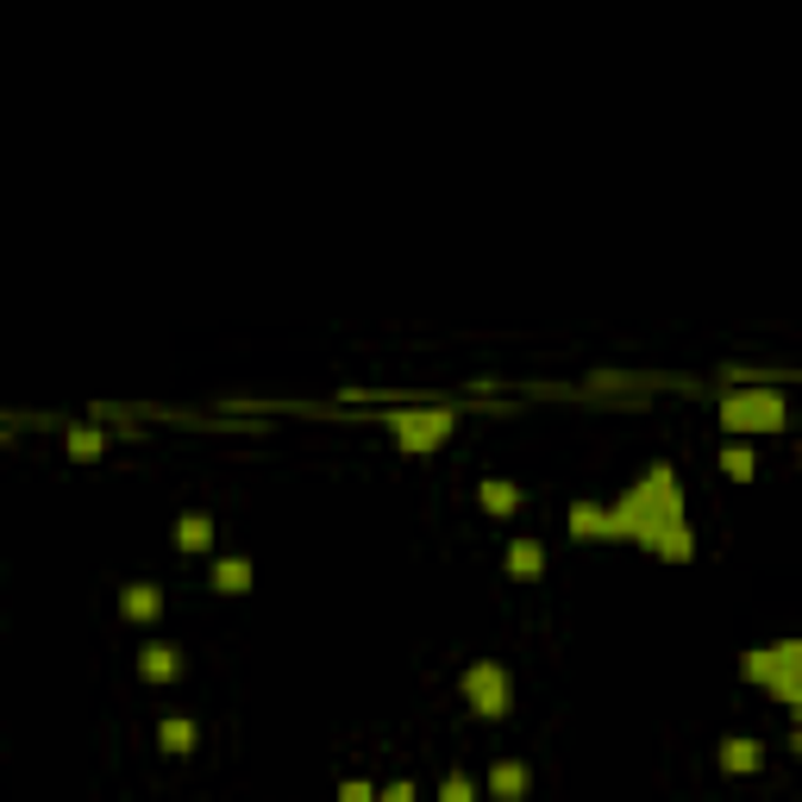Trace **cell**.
<instances>
[{
	"label": "cell",
	"instance_id": "cell-1",
	"mask_svg": "<svg viewBox=\"0 0 802 802\" xmlns=\"http://www.w3.org/2000/svg\"><path fill=\"white\" fill-rule=\"evenodd\" d=\"M677 526H683V489H677V471L671 464H652V471L608 508L602 539H633V546L658 551L665 546V533H677Z\"/></svg>",
	"mask_w": 802,
	"mask_h": 802
},
{
	"label": "cell",
	"instance_id": "cell-2",
	"mask_svg": "<svg viewBox=\"0 0 802 802\" xmlns=\"http://www.w3.org/2000/svg\"><path fill=\"white\" fill-rule=\"evenodd\" d=\"M790 421V408L777 389H733L721 396V426L733 439H746V433H777V426Z\"/></svg>",
	"mask_w": 802,
	"mask_h": 802
},
{
	"label": "cell",
	"instance_id": "cell-3",
	"mask_svg": "<svg viewBox=\"0 0 802 802\" xmlns=\"http://www.w3.org/2000/svg\"><path fill=\"white\" fill-rule=\"evenodd\" d=\"M451 426H458V408H396V414H389V433H396V446L414 451V458H426V451L446 446Z\"/></svg>",
	"mask_w": 802,
	"mask_h": 802
},
{
	"label": "cell",
	"instance_id": "cell-4",
	"mask_svg": "<svg viewBox=\"0 0 802 802\" xmlns=\"http://www.w3.org/2000/svg\"><path fill=\"white\" fill-rule=\"evenodd\" d=\"M740 677H746V683H765L771 696L797 690L802 683V640H777V646L746 652V658H740Z\"/></svg>",
	"mask_w": 802,
	"mask_h": 802
},
{
	"label": "cell",
	"instance_id": "cell-5",
	"mask_svg": "<svg viewBox=\"0 0 802 802\" xmlns=\"http://www.w3.org/2000/svg\"><path fill=\"white\" fill-rule=\"evenodd\" d=\"M458 690H464V702H471L483 721H501L514 708V683H508V671H501L496 658H476L471 671L458 677Z\"/></svg>",
	"mask_w": 802,
	"mask_h": 802
},
{
	"label": "cell",
	"instance_id": "cell-6",
	"mask_svg": "<svg viewBox=\"0 0 802 802\" xmlns=\"http://www.w3.org/2000/svg\"><path fill=\"white\" fill-rule=\"evenodd\" d=\"M715 758H721L727 777H746V771H758V765H765V746H758V740H746V733H727Z\"/></svg>",
	"mask_w": 802,
	"mask_h": 802
},
{
	"label": "cell",
	"instance_id": "cell-7",
	"mask_svg": "<svg viewBox=\"0 0 802 802\" xmlns=\"http://www.w3.org/2000/svg\"><path fill=\"white\" fill-rule=\"evenodd\" d=\"M526 783H533V771H526L521 758H496V765H489V797L496 802H521Z\"/></svg>",
	"mask_w": 802,
	"mask_h": 802
},
{
	"label": "cell",
	"instance_id": "cell-8",
	"mask_svg": "<svg viewBox=\"0 0 802 802\" xmlns=\"http://www.w3.org/2000/svg\"><path fill=\"white\" fill-rule=\"evenodd\" d=\"M120 615L125 621H157V615H163V590H157V583H125L120 590Z\"/></svg>",
	"mask_w": 802,
	"mask_h": 802
},
{
	"label": "cell",
	"instance_id": "cell-9",
	"mask_svg": "<svg viewBox=\"0 0 802 802\" xmlns=\"http://www.w3.org/2000/svg\"><path fill=\"white\" fill-rule=\"evenodd\" d=\"M175 671H182V658H175V646H163V640H150V646L138 652V677H145V683H170Z\"/></svg>",
	"mask_w": 802,
	"mask_h": 802
},
{
	"label": "cell",
	"instance_id": "cell-10",
	"mask_svg": "<svg viewBox=\"0 0 802 802\" xmlns=\"http://www.w3.org/2000/svg\"><path fill=\"white\" fill-rule=\"evenodd\" d=\"M175 546L189 551V558H200V551L214 546V521H207V514H200V508H189V514H182V521H175Z\"/></svg>",
	"mask_w": 802,
	"mask_h": 802
},
{
	"label": "cell",
	"instance_id": "cell-11",
	"mask_svg": "<svg viewBox=\"0 0 802 802\" xmlns=\"http://www.w3.org/2000/svg\"><path fill=\"white\" fill-rule=\"evenodd\" d=\"M539 571H546V546H539V539H514V546H508V576H514V583H533Z\"/></svg>",
	"mask_w": 802,
	"mask_h": 802
},
{
	"label": "cell",
	"instance_id": "cell-12",
	"mask_svg": "<svg viewBox=\"0 0 802 802\" xmlns=\"http://www.w3.org/2000/svg\"><path fill=\"white\" fill-rule=\"evenodd\" d=\"M63 446H70L75 464H95L100 451H107V433H100V421L95 426H70V433H63Z\"/></svg>",
	"mask_w": 802,
	"mask_h": 802
},
{
	"label": "cell",
	"instance_id": "cell-13",
	"mask_svg": "<svg viewBox=\"0 0 802 802\" xmlns=\"http://www.w3.org/2000/svg\"><path fill=\"white\" fill-rule=\"evenodd\" d=\"M721 471H727V483H752V471H758V451H752L746 439H727V446H721Z\"/></svg>",
	"mask_w": 802,
	"mask_h": 802
},
{
	"label": "cell",
	"instance_id": "cell-14",
	"mask_svg": "<svg viewBox=\"0 0 802 802\" xmlns=\"http://www.w3.org/2000/svg\"><path fill=\"white\" fill-rule=\"evenodd\" d=\"M214 590H220V596H245L251 590V558H220V564H214Z\"/></svg>",
	"mask_w": 802,
	"mask_h": 802
},
{
	"label": "cell",
	"instance_id": "cell-15",
	"mask_svg": "<svg viewBox=\"0 0 802 802\" xmlns=\"http://www.w3.org/2000/svg\"><path fill=\"white\" fill-rule=\"evenodd\" d=\"M476 501H483L489 514H514V508H521V489H514V483H501V476H483Z\"/></svg>",
	"mask_w": 802,
	"mask_h": 802
},
{
	"label": "cell",
	"instance_id": "cell-16",
	"mask_svg": "<svg viewBox=\"0 0 802 802\" xmlns=\"http://www.w3.org/2000/svg\"><path fill=\"white\" fill-rule=\"evenodd\" d=\"M157 746L170 752V758H182V752L195 746V721H189V715H170V721L157 727Z\"/></svg>",
	"mask_w": 802,
	"mask_h": 802
},
{
	"label": "cell",
	"instance_id": "cell-17",
	"mask_svg": "<svg viewBox=\"0 0 802 802\" xmlns=\"http://www.w3.org/2000/svg\"><path fill=\"white\" fill-rule=\"evenodd\" d=\"M602 526H608V508H596V501H571V539H602Z\"/></svg>",
	"mask_w": 802,
	"mask_h": 802
},
{
	"label": "cell",
	"instance_id": "cell-18",
	"mask_svg": "<svg viewBox=\"0 0 802 802\" xmlns=\"http://www.w3.org/2000/svg\"><path fill=\"white\" fill-rule=\"evenodd\" d=\"M476 797V783L464 771H446V783H439V802H471Z\"/></svg>",
	"mask_w": 802,
	"mask_h": 802
},
{
	"label": "cell",
	"instance_id": "cell-19",
	"mask_svg": "<svg viewBox=\"0 0 802 802\" xmlns=\"http://www.w3.org/2000/svg\"><path fill=\"white\" fill-rule=\"evenodd\" d=\"M339 802H376V783H364V777H345V783H339Z\"/></svg>",
	"mask_w": 802,
	"mask_h": 802
},
{
	"label": "cell",
	"instance_id": "cell-20",
	"mask_svg": "<svg viewBox=\"0 0 802 802\" xmlns=\"http://www.w3.org/2000/svg\"><path fill=\"white\" fill-rule=\"evenodd\" d=\"M376 802H414V783L401 777V783H389V790H376Z\"/></svg>",
	"mask_w": 802,
	"mask_h": 802
},
{
	"label": "cell",
	"instance_id": "cell-21",
	"mask_svg": "<svg viewBox=\"0 0 802 802\" xmlns=\"http://www.w3.org/2000/svg\"><path fill=\"white\" fill-rule=\"evenodd\" d=\"M777 702H790V715H797V727H802V683H797V690H783Z\"/></svg>",
	"mask_w": 802,
	"mask_h": 802
},
{
	"label": "cell",
	"instance_id": "cell-22",
	"mask_svg": "<svg viewBox=\"0 0 802 802\" xmlns=\"http://www.w3.org/2000/svg\"><path fill=\"white\" fill-rule=\"evenodd\" d=\"M790 752H797V758H802V727H797V733H790Z\"/></svg>",
	"mask_w": 802,
	"mask_h": 802
},
{
	"label": "cell",
	"instance_id": "cell-23",
	"mask_svg": "<svg viewBox=\"0 0 802 802\" xmlns=\"http://www.w3.org/2000/svg\"><path fill=\"white\" fill-rule=\"evenodd\" d=\"M797 464H802V446H797Z\"/></svg>",
	"mask_w": 802,
	"mask_h": 802
}]
</instances>
